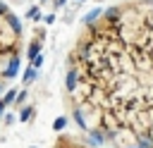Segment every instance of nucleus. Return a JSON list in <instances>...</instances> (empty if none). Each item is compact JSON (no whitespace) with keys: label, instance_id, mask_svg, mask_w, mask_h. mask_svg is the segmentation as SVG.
<instances>
[{"label":"nucleus","instance_id":"obj_5","mask_svg":"<svg viewBox=\"0 0 153 148\" xmlns=\"http://www.w3.org/2000/svg\"><path fill=\"white\" fill-rule=\"evenodd\" d=\"M65 127H67V117H57V119L53 122V129H55V131H62Z\"/></svg>","mask_w":153,"mask_h":148},{"label":"nucleus","instance_id":"obj_10","mask_svg":"<svg viewBox=\"0 0 153 148\" xmlns=\"http://www.w3.org/2000/svg\"><path fill=\"white\" fill-rule=\"evenodd\" d=\"M31 64H33V67H41V64H43V55L38 53V55H36V57L31 60Z\"/></svg>","mask_w":153,"mask_h":148},{"label":"nucleus","instance_id":"obj_13","mask_svg":"<svg viewBox=\"0 0 153 148\" xmlns=\"http://www.w3.org/2000/svg\"><path fill=\"white\" fill-rule=\"evenodd\" d=\"M5 107H7V103H5V100H0V115L5 112Z\"/></svg>","mask_w":153,"mask_h":148},{"label":"nucleus","instance_id":"obj_7","mask_svg":"<svg viewBox=\"0 0 153 148\" xmlns=\"http://www.w3.org/2000/svg\"><path fill=\"white\" fill-rule=\"evenodd\" d=\"M2 100H5L7 105H10V103H14V100H17V91H14V88H10V91L5 93V98H2Z\"/></svg>","mask_w":153,"mask_h":148},{"label":"nucleus","instance_id":"obj_11","mask_svg":"<svg viewBox=\"0 0 153 148\" xmlns=\"http://www.w3.org/2000/svg\"><path fill=\"white\" fill-rule=\"evenodd\" d=\"M24 98H26V91H17V100H14V103H17V105H22V103H24Z\"/></svg>","mask_w":153,"mask_h":148},{"label":"nucleus","instance_id":"obj_1","mask_svg":"<svg viewBox=\"0 0 153 148\" xmlns=\"http://www.w3.org/2000/svg\"><path fill=\"white\" fill-rule=\"evenodd\" d=\"M74 122L98 146L153 148V0L115 5L67 60Z\"/></svg>","mask_w":153,"mask_h":148},{"label":"nucleus","instance_id":"obj_4","mask_svg":"<svg viewBox=\"0 0 153 148\" xmlns=\"http://www.w3.org/2000/svg\"><path fill=\"white\" fill-rule=\"evenodd\" d=\"M33 79H36V67L31 64V67H26V72H24V84L29 86V84H31Z\"/></svg>","mask_w":153,"mask_h":148},{"label":"nucleus","instance_id":"obj_6","mask_svg":"<svg viewBox=\"0 0 153 148\" xmlns=\"http://www.w3.org/2000/svg\"><path fill=\"white\" fill-rule=\"evenodd\" d=\"M31 117H33V107H24V110H22V115H19V119H22V122H29Z\"/></svg>","mask_w":153,"mask_h":148},{"label":"nucleus","instance_id":"obj_9","mask_svg":"<svg viewBox=\"0 0 153 148\" xmlns=\"http://www.w3.org/2000/svg\"><path fill=\"white\" fill-rule=\"evenodd\" d=\"M55 148H84V146H79V143H72V141H60V146H55Z\"/></svg>","mask_w":153,"mask_h":148},{"label":"nucleus","instance_id":"obj_12","mask_svg":"<svg viewBox=\"0 0 153 148\" xmlns=\"http://www.w3.org/2000/svg\"><path fill=\"white\" fill-rule=\"evenodd\" d=\"M43 19H45V24H53V21H55V14H45Z\"/></svg>","mask_w":153,"mask_h":148},{"label":"nucleus","instance_id":"obj_8","mask_svg":"<svg viewBox=\"0 0 153 148\" xmlns=\"http://www.w3.org/2000/svg\"><path fill=\"white\" fill-rule=\"evenodd\" d=\"M26 17H29V19H38V17H41V12H38V5H33V7H29V12H26Z\"/></svg>","mask_w":153,"mask_h":148},{"label":"nucleus","instance_id":"obj_14","mask_svg":"<svg viewBox=\"0 0 153 148\" xmlns=\"http://www.w3.org/2000/svg\"><path fill=\"white\" fill-rule=\"evenodd\" d=\"M53 5H55V7H62V5H65V0H53Z\"/></svg>","mask_w":153,"mask_h":148},{"label":"nucleus","instance_id":"obj_3","mask_svg":"<svg viewBox=\"0 0 153 148\" xmlns=\"http://www.w3.org/2000/svg\"><path fill=\"white\" fill-rule=\"evenodd\" d=\"M38 53H41V38L31 41V45H29V60H33V57H36Z\"/></svg>","mask_w":153,"mask_h":148},{"label":"nucleus","instance_id":"obj_2","mask_svg":"<svg viewBox=\"0 0 153 148\" xmlns=\"http://www.w3.org/2000/svg\"><path fill=\"white\" fill-rule=\"evenodd\" d=\"M22 55V24L14 12L0 2V88L5 79H12Z\"/></svg>","mask_w":153,"mask_h":148},{"label":"nucleus","instance_id":"obj_15","mask_svg":"<svg viewBox=\"0 0 153 148\" xmlns=\"http://www.w3.org/2000/svg\"><path fill=\"white\" fill-rule=\"evenodd\" d=\"M79 2H81V0H79Z\"/></svg>","mask_w":153,"mask_h":148}]
</instances>
